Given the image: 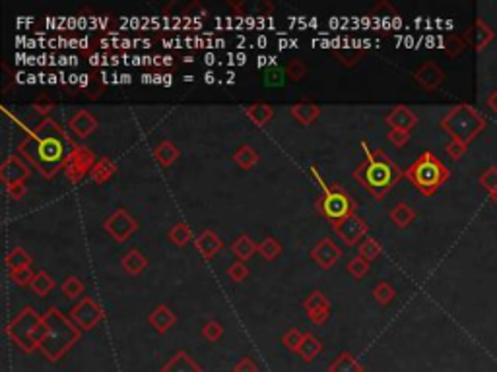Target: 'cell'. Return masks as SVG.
Wrapping results in <instances>:
<instances>
[{
  "mask_svg": "<svg viewBox=\"0 0 497 372\" xmlns=\"http://www.w3.org/2000/svg\"><path fill=\"white\" fill-rule=\"evenodd\" d=\"M72 146L74 140H70L67 130L55 118L45 116L18 144V153L45 179H53L60 169H64Z\"/></svg>",
  "mask_w": 497,
  "mask_h": 372,
  "instance_id": "cell-1",
  "label": "cell"
},
{
  "mask_svg": "<svg viewBox=\"0 0 497 372\" xmlns=\"http://www.w3.org/2000/svg\"><path fill=\"white\" fill-rule=\"evenodd\" d=\"M362 148L365 151V159L355 167L352 177L369 192L373 198L383 200L404 177V171L388 158L385 149L371 151L365 142H362Z\"/></svg>",
  "mask_w": 497,
  "mask_h": 372,
  "instance_id": "cell-2",
  "label": "cell"
},
{
  "mask_svg": "<svg viewBox=\"0 0 497 372\" xmlns=\"http://www.w3.org/2000/svg\"><path fill=\"white\" fill-rule=\"evenodd\" d=\"M43 320L47 324V330H45V336H43L41 341H39L37 351L49 363H59L60 359L67 355L68 351L80 341L82 331L78 330L68 316L62 315L59 308H55V306H51L43 315Z\"/></svg>",
  "mask_w": 497,
  "mask_h": 372,
  "instance_id": "cell-3",
  "label": "cell"
},
{
  "mask_svg": "<svg viewBox=\"0 0 497 372\" xmlns=\"http://www.w3.org/2000/svg\"><path fill=\"white\" fill-rule=\"evenodd\" d=\"M404 177L420 191V194L433 196L451 179V171L433 151H423L420 158L406 169Z\"/></svg>",
  "mask_w": 497,
  "mask_h": 372,
  "instance_id": "cell-4",
  "label": "cell"
},
{
  "mask_svg": "<svg viewBox=\"0 0 497 372\" xmlns=\"http://www.w3.org/2000/svg\"><path fill=\"white\" fill-rule=\"evenodd\" d=\"M439 124L441 130L451 136V140H458L468 146L484 132L488 120L468 103H458L447 111Z\"/></svg>",
  "mask_w": 497,
  "mask_h": 372,
  "instance_id": "cell-5",
  "label": "cell"
},
{
  "mask_svg": "<svg viewBox=\"0 0 497 372\" xmlns=\"http://www.w3.org/2000/svg\"><path fill=\"white\" fill-rule=\"evenodd\" d=\"M317 179L322 184L320 177ZM315 207L330 225H336L358 212V202L340 184H330V186L322 184V194L315 202Z\"/></svg>",
  "mask_w": 497,
  "mask_h": 372,
  "instance_id": "cell-6",
  "label": "cell"
},
{
  "mask_svg": "<svg viewBox=\"0 0 497 372\" xmlns=\"http://www.w3.org/2000/svg\"><path fill=\"white\" fill-rule=\"evenodd\" d=\"M41 318L43 315H37L34 306H26L16 318L10 320L8 326L4 328V333L24 353H34V351H37L34 343V333L39 322H41Z\"/></svg>",
  "mask_w": 497,
  "mask_h": 372,
  "instance_id": "cell-7",
  "label": "cell"
},
{
  "mask_svg": "<svg viewBox=\"0 0 497 372\" xmlns=\"http://www.w3.org/2000/svg\"><path fill=\"white\" fill-rule=\"evenodd\" d=\"M95 163H97V158H95L93 149L82 146V144H74L68 153L62 171L70 184H78V182L84 181L86 177H90Z\"/></svg>",
  "mask_w": 497,
  "mask_h": 372,
  "instance_id": "cell-8",
  "label": "cell"
},
{
  "mask_svg": "<svg viewBox=\"0 0 497 372\" xmlns=\"http://www.w3.org/2000/svg\"><path fill=\"white\" fill-rule=\"evenodd\" d=\"M68 318L74 322L78 330L84 333V331L93 330L97 324L102 322L105 318V312H103L102 305L95 303L92 297H82L80 303L68 312Z\"/></svg>",
  "mask_w": 497,
  "mask_h": 372,
  "instance_id": "cell-9",
  "label": "cell"
},
{
  "mask_svg": "<svg viewBox=\"0 0 497 372\" xmlns=\"http://www.w3.org/2000/svg\"><path fill=\"white\" fill-rule=\"evenodd\" d=\"M103 229L109 233V237L115 242H127L136 231H138V221L128 214L125 207H117L113 214L103 221Z\"/></svg>",
  "mask_w": 497,
  "mask_h": 372,
  "instance_id": "cell-10",
  "label": "cell"
},
{
  "mask_svg": "<svg viewBox=\"0 0 497 372\" xmlns=\"http://www.w3.org/2000/svg\"><path fill=\"white\" fill-rule=\"evenodd\" d=\"M32 169L34 167L29 165L20 153L8 156L2 161V165H0V181H2L4 186H12V184H18V182H26V179L32 177Z\"/></svg>",
  "mask_w": 497,
  "mask_h": 372,
  "instance_id": "cell-11",
  "label": "cell"
},
{
  "mask_svg": "<svg viewBox=\"0 0 497 372\" xmlns=\"http://www.w3.org/2000/svg\"><path fill=\"white\" fill-rule=\"evenodd\" d=\"M332 229H334V233L342 239L344 244H348V247H355L360 240L367 237V233H369V225H367V221L362 219L360 215L354 214L350 215L348 219H344V221L332 225Z\"/></svg>",
  "mask_w": 497,
  "mask_h": 372,
  "instance_id": "cell-12",
  "label": "cell"
},
{
  "mask_svg": "<svg viewBox=\"0 0 497 372\" xmlns=\"http://www.w3.org/2000/svg\"><path fill=\"white\" fill-rule=\"evenodd\" d=\"M414 82L418 83L423 91H428V93H435V91L443 85V82H445V70L439 67L437 62H433V60H425L421 67L416 68V72H414Z\"/></svg>",
  "mask_w": 497,
  "mask_h": 372,
  "instance_id": "cell-13",
  "label": "cell"
},
{
  "mask_svg": "<svg viewBox=\"0 0 497 372\" xmlns=\"http://www.w3.org/2000/svg\"><path fill=\"white\" fill-rule=\"evenodd\" d=\"M304 308L305 312H307V318H309L315 326H322V324L330 318L329 298L325 297L322 291L319 289L311 291V293L304 298Z\"/></svg>",
  "mask_w": 497,
  "mask_h": 372,
  "instance_id": "cell-14",
  "label": "cell"
},
{
  "mask_svg": "<svg viewBox=\"0 0 497 372\" xmlns=\"http://www.w3.org/2000/svg\"><path fill=\"white\" fill-rule=\"evenodd\" d=\"M311 258L320 270H330L342 258V248L330 237H325L311 248Z\"/></svg>",
  "mask_w": 497,
  "mask_h": 372,
  "instance_id": "cell-15",
  "label": "cell"
},
{
  "mask_svg": "<svg viewBox=\"0 0 497 372\" xmlns=\"http://www.w3.org/2000/svg\"><path fill=\"white\" fill-rule=\"evenodd\" d=\"M385 123L395 128V130H404V132H412L418 124V116L412 109L406 105H396L388 111V115L385 116Z\"/></svg>",
  "mask_w": 497,
  "mask_h": 372,
  "instance_id": "cell-16",
  "label": "cell"
},
{
  "mask_svg": "<svg viewBox=\"0 0 497 372\" xmlns=\"http://www.w3.org/2000/svg\"><path fill=\"white\" fill-rule=\"evenodd\" d=\"M194 248L204 260H212L224 248V240L219 239L214 229H203L194 237Z\"/></svg>",
  "mask_w": 497,
  "mask_h": 372,
  "instance_id": "cell-17",
  "label": "cell"
},
{
  "mask_svg": "<svg viewBox=\"0 0 497 372\" xmlns=\"http://www.w3.org/2000/svg\"><path fill=\"white\" fill-rule=\"evenodd\" d=\"M369 18L373 20V25L379 34H387L393 27V24L398 22V12L393 4L388 2H379L375 8L369 10Z\"/></svg>",
  "mask_w": 497,
  "mask_h": 372,
  "instance_id": "cell-18",
  "label": "cell"
},
{
  "mask_svg": "<svg viewBox=\"0 0 497 372\" xmlns=\"http://www.w3.org/2000/svg\"><path fill=\"white\" fill-rule=\"evenodd\" d=\"M67 126L68 130L74 134L76 138L84 140V138H88V136L97 128V118H95L92 113H88L86 109H80V111H76L74 115L70 116Z\"/></svg>",
  "mask_w": 497,
  "mask_h": 372,
  "instance_id": "cell-19",
  "label": "cell"
},
{
  "mask_svg": "<svg viewBox=\"0 0 497 372\" xmlns=\"http://www.w3.org/2000/svg\"><path fill=\"white\" fill-rule=\"evenodd\" d=\"M496 39V32L489 27L482 18H478L476 22H474V25L470 27V32L466 34V41L470 43L472 47H474V50H478V53H482L484 49H488L489 43Z\"/></svg>",
  "mask_w": 497,
  "mask_h": 372,
  "instance_id": "cell-20",
  "label": "cell"
},
{
  "mask_svg": "<svg viewBox=\"0 0 497 372\" xmlns=\"http://www.w3.org/2000/svg\"><path fill=\"white\" fill-rule=\"evenodd\" d=\"M148 322H150L154 330L163 336V333H168L177 324V316H175V312L168 305H158L148 315Z\"/></svg>",
  "mask_w": 497,
  "mask_h": 372,
  "instance_id": "cell-21",
  "label": "cell"
},
{
  "mask_svg": "<svg viewBox=\"0 0 497 372\" xmlns=\"http://www.w3.org/2000/svg\"><path fill=\"white\" fill-rule=\"evenodd\" d=\"M160 372H204L203 366L194 361L193 357L186 351H177L173 353L168 363L163 364Z\"/></svg>",
  "mask_w": 497,
  "mask_h": 372,
  "instance_id": "cell-22",
  "label": "cell"
},
{
  "mask_svg": "<svg viewBox=\"0 0 497 372\" xmlns=\"http://www.w3.org/2000/svg\"><path fill=\"white\" fill-rule=\"evenodd\" d=\"M290 115L295 123H299L301 126H309L320 116V107L313 101H299L290 107Z\"/></svg>",
  "mask_w": 497,
  "mask_h": 372,
  "instance_id": "cell-23",
  "label": "cell"
},
{
  "mask_svg": "<svg viewBox=\"0 0 497 372\" xmlns=\"http://www.w3.org/2000/svg\"><path fill=\"white\" fill-rule=\"evenodd\" d=\"M245 116L254 124V126H266V124L272 120L274 116V107L268 105V103H262V101H257V103H251L249 107H245Z\"/></svg>",
  "mask_w": 497,
  "mask_h": 372,
  "instance_id": "cell-24",
  "label": "cell"
},
{
  "mask_svg": "<svg viewBox=\"0 0 497 372\" xmlns=\"http://www.w3.org/2000/svg\"><path fill=\"white\" fill-rule=\"evenodd\" d=\"M115 173H117V163L111 158H100L97 159V163L93 165L90 179H92L93 184L102 186L105 182H109L111 179L115 177Z\"/></svg>",
  "mask_w": 497,
  "mask_h": 372,
  "instance_id": "cell-25",
  "label": "cell"
},
{
  "mask_svg": "<svg viewBox=\"0 0 497 372\" xmlns=\"http://www.w3.org/2000/svg\"><path fill=\"white\" fill-rule=\"evenodd\" d=\"M152 156L156 158V161L160 163L161 167H171L179 158H181V151L179 148L169 140H161L156 148H154Z\"/></svg>",
  "mask_w": 497,
  "mask_h": 372,
  "instance_id": "cell-26",
  "label": "cell"
},
{
  "mask_svg": "<svg viewBox=\"0 0 497 372\" xmlns=\"http://www.w3.org/2000/svg\"><path fill=\"white\" fill-rule=\"evenodd\" d=\"M121 264H123V268H125V272H127L128 275H140V273L148 268L150 262H148V258L144 256L138 248H130L127 254L123 256Z\"/></svg>",
  "mask_w": 497,
  "mask_h": 372,
  "instance_id": "cell-27",
  "label": "cell"
},
{
  "mask_svg": "<svg viewBox=\"0 0 497 372\" xmlns=\"http://www.w3.org/2000/svg\"><path fill=\"white\" fill-rule=\"evenodd\" d=\"M231 252H233L241 262H247V260H251L254 254H259V244H257L249 235H239V237L231 242Z\"/></svg>",
  "mask_w": 497,
  "mask_h": 372,
  "instance_id": "cell-28",
  "label": "cell"
},
{
  "mask_svg": "<svg viewBox=\"0 0 497 372\" xmlns=\"http://www.w3.org/2000/svg\"><path fill=\"white\" fill-rule=\"evenodd\" d=\"M320 351H322L320 339L317 338V336H313L311 331L304 333V339H301L299 349H297V355L301 357L305 363H311V361H315V359L319 357Z\"/></svg>",
  "mask_w": 497,
  "mask_h": 372,
  "instance_id": "cell-29",
  "label": "cell"
},
{
  "mask_svg": "<svg viewBox=\"0 0 497 372\" xmlns=\"http://www.w3.org/2000/svg\"><path fill=\"white\" fill-rule=\"evenodd\" d=\"M416 212H414L412 207L408 206L406 202H398L396 206H393V209L388 212V217H390V221L398 227V229H406V227H410V225L414 223V219H416Z\"/></svg>",
  "mask_w": 497,
  "mask_h": 372,
  "instance_id": "cell-30",
  "label": "cell"
},
{
  "mask_svg": "<svg viewBox=\"0 0 497 372\" xmlns=\"http://www.w3.org/2000/svg\"><path fill=\"white\" fill-rule=\"evenodd\" d=\"M332 55L344 68H354L365 55V47H334Z\"/></svg>",
  "mask_w": 497,
  "mask_h": 372,
  "instance_id": "cell-31",
  "label": "cell"
},
{
  "mask_svg": "<svg viewBox=\"0 0 497 372\" xmlns=\"http://www.w3.org/2000/svg\"><path fill=\"white\" fill-rule=\"evenodd\" d=\"M259 159H261L259 151H257L254 148H251L249 144L239 146V148L236 149V153H233V161H236V165L241 167L243 171H251V169L259 163Z\"/></svg>",
  "mask_w": 497,
  "mask_h": 372,
  "instance_id": "cell-32",
  "label": "cell"
},
{
  "mask_svg": "<svg viewBox=\"0 0 497 372\" xmlns=\"http://www.w3.org/2000/svg\"><path fill=\"white\" fill-rule=\"evenodd\" d=\"M329 372H363V366L358 363L352 353L342 351L340 355L329 364Z\"/></svg>",
  "mask_w": 497,
  "mask_h": 372,
  "instance_id": "cell-33",
  "label": "cell"
},
{
  "mask_svg": "<svg viewBox=\"0 0 497 372\" xmlns=\"http://www.w3.org/2000/svg\"><path fill=\"white\" fill-rule=\"evenodd\" d=\"M4 262H6V268H8L10 272L24 270V268H32V256H29L22 247L12 248L8 254H6V258H4Z\"/></svg>",
  "mask_w": 497,
  "mask_h": 372,
  "instance_id": "cell-34",
  "label": "cell"
},
{
  "mask_svg": "<svg viewBox=\"0 0 497 372\" xmlns=\"http://www.w3.org/2000/svg\"><path fill=\"white\" fill-rule=\"evenodd\" d=\"M168 239L171 240L175 247L183 248L186 247L189 242H194L193 229H191L186 223H183V221H179V223H175L171 229H169Z\"/></svg>",
  "mask_w": 497,
  "mask_h": 372,
  "instance_id": "cell-35",
  "label": "cell"
},
{
  "mask_svg": "<svg viewBox=\"0 0 497 372\" xmlns=\"http://www.w3.org/2000/svg\"><path fill=\"white\" fill-rule=\"evenodd\" d=\"M55 280L51 277V273L47 272H37L34 275V280H32V283H29V289L34 291V295H37V297H47L49 293H51L53 289H55Z\"/></svg>",
  "mask_w": 497,
  "mask_h": 372,
  "instance_id": "cell-36",
  "label": "cell"
},
{
  "mask_svg": "<svg viewBox=\"0 0 497 372\" xmlns=\"http://www.w3.org/2000/svg\"><path fill=\"white\" fill-rule=\"evenodd\" d=\"M381 252H383V247H381L379 240L373 239V237H365V239L358 244V254L365 258L367 262L377 260V258L381 256Z\"/></svg>",
  "mask_w": 497,
  "mask_h": 372,
  "instance_id": "cell-37",
  "label": "cell"
},
{
  "mask_svg": "<svg viewBox=\"0 0 497 372\" xmlns=\"http://www.w3.org/2000/svg\"><path fill=\"white\" fill-rule=\"evenodd\" d=\"M286 80V70L280 67H270L262 72V85L264 88H284Z\"/></svg>",
  "mask_w": 497,
  "mask_h": 372,
  "instance_id": "cell-38",
  "label": "cell"
},
{
  "mask_svg": "<svg viewBox=\"0 0 497 372\" xmlns=\"http://www.w3.org/2000/svg\"><path fill=\"white\" fill-rule=\"evenodd\" d=\"M60 291H62V295H64L68 301H76L78 297L84 295L86 285L82 280H78L76 275H68L67 280H64V283L60 285Z\"/></svg>",
  "mask_w": 497,
  "mask_h": 372,
  "instance_id": "cell-39",
  "label": "cell"
},
{
  "mask_svg": "<svg viewBox=\"0 0 497 372\" xmlns=\"http://www.w3.org/2000/svg\"><path fill=\"white\" fill-rule=\"evenodd\" d=\"M259 254L266 262H274L282 254V244L274 237H264V240L259 242Z\"/></svg>",
  "mask_w": 497,
  "mask_h": 372,
  "instance_id": "cell-40",
  "label": "cell"
},
{
  "mask_svg": "<svg viewBox=\"0 0 497 372\" xmlns=\"http://www.w3.org/2000/svg\"><path fill=\"white\" fill-rule=\"evenodd\" d=\"M284 70H286V78L292 80V82H301L307 76V72H309L301 58H290Z\"/></svg>",
  "mask_w": 497,
  "mask_h": 372,
  "instance_id": "cell-41",
  "label": "cell"
},
{
  "mask_svg": "<svg viewBox=\"0 0 497 372\" xmlns=\"http://www.w3.org/2000/svg\"><path fill=\"white\" fill-rule=\"evenodd\" d=\"M373 297H375V301H377L379 305L388 306L395 301L396 291L388 282H379L375 285V289H373Z\"/></svg>",
  "mask_w": 497,
  "mask_h": 372,
  "instance_id": "cell-42",
  "label": "cell"
},
{
  "mask_svg": "<svg viewBox=\"0 0 497 372\" xmlns=\"http://www.w3.org/2000/svg\"><path fill=\"white\" fill-rule=\"evenodd\" d=\"M348 273L354 277V280H363L367 273H369V262L365 260V258H362L360 254L358 256H354L350 262H348Z\"/></svg>",
  "mask_w": 497,
  "mask_h": 372,
  "instance_id": "cell-43",
  "label": "cell"
},
{
  "mask_svg": "<svg viewBox=\"0 0 497 372\" xmlns=\"http://www.w3.org/2000/svg\"><path fill=\"white\" fill-rule=\"evenodd\" d=\"M466 37H461V35H449L445 39V53L449 57H458L464 49H466Z\"/></svg>",
  "mask_w": 497,
  "mask_h": 372,
  "instance_id": "cell-44",
  "label": "cell"
},
{
  "mask_svg": "<svg viewBox=\"0 0 497 372\" xmlns=\"http://www.w3.org/2000/svg\"><path fill=\"white\" fill-rule=\"evenodd\" d=\"M203 338L206 339L208 343H216V341L224 338V326H222L218 320H208V322L203 326Z\"/></svg>",
  "mask_w": 497,
  "mask_h": 372,
  "instance_id": "cell-45",
  "label": "cell"
},
{
  "mask_svg": "<svg viewBox=\"0 0 497 372\" xmlns=\"http://www.w3.org/2000/svg\"><path fill=\"white\" fill-rule=\"evenodd\" d=\"M478 182H480V186L488 194L497 191V165H489L488 169H484V173L480 174Z\"/></svg>",
  "mask_w": 497,
  "mask_h": 372,
  "instance_id": "cell-46",
  "label": "cell"
},
{
  "mask_svg": "<svg viewBox=\"0 0 497 372\" xmlns=\"http://www.w3.org/2000/svg\"><path fill=\"white\" fill-rule=\"evenodd\" d=\"M301 339H304V331H299L297 328H290V330L282 336V345H284L286 349H290V351L297 353Z\"/></svg>",
  "mask_w": 497,
  "mask_h": 372,
  "instance_id": "cell-47",
  "label": "cell"
},
{
  "mask_svg": "<svg viewBox=\"0 0 497 372\" xmlns=\"http://www.w3.org/2000/svg\"><path fill=\"white\" fill-rule=\"evenodd\" d=\"M228 277L233 283L245 282V280L249 277V268L245 266V262H241V260H237V262H233V264H231L228 268Z\"/></svg>",
  "mask_w": 497,
  "mask_h": 372,
  "instance_id": "cell-48",
  "label": "cell"
},
{
  "mask_svg": "<svg viewBox=\"0 0 497 372\" xmlns=\"http://www.w3.org/2000/svg\"><path fill=\"white\" fill-rule=\"evenodd\" d=\"M466 151H468V146L458 140H451L445 146V153L449 156V159H453V161L463 159L464 156H466Z\"/></svg>",
  "mask_w": 497,
  "mask_h": 372,
  "instance_id": "cell-49",
  "label": "cell"
},
{
  "mask_svg": "<svg viewBox=\"0 0 497 372\" xmlns=\"http://www.w3.org/2000/svg\"><path fill=\"white\" fill-rule=\"evenodd\" d=\"M35 273L32 272V268H24V270H16V272H10V280L12 283H16L18 287H29V283L34 280Z\"/></svg>",
  "mask_w": 497,
  "mask_h": 372,
  "instance_id": "cell-50",
  "label": "cell"
},
{
  "mask_svg": "<svg viewBox=\"0 0 497 372\" xmlns=\"http://www.w3.org/2000/svg\"><path fill=\"white\" fill-rule=\"evenodd\" d=\"M387 138L390 140V144L395 146V148H404L406 144H408V140H410V132H404V130H395V128H390L387 134Z\"/></svg>",
  "mask_w": 497,
  "mask_h": 372,
  "instance_id": "cell-51",
  "label": "cell"
},
{
  "mask_svg": "<svg viewBox=\"0 0 497 372\" xmlns=\"http://www.w3.org/2000/svg\"><path fill=\"white\" fill-rule=\"evenodd\" d=\"M231 372H259V366H257V363L251 357H241Z\"/></svg>",
  "mask_w": 497,
  "mask_h": 372,
  "instance_id": "cell-52",
  "label": "cell"
},
{
  "mask_svg": "<svg viewBox=\"0 0 497 372\" xmlns=\"http://www.w3.org/2000/svg\"><path fill=\"white\" fill-rule=\"evenodd\" d=\"M6 194H8L10 200H22L26 198L27 194V186L26 182H18V184H12V186H6Z\"/></svg>",
  "mask_w": 497,
  "mask_h": 372,
  "instance_id": "cell-53",
  "label": "cell"
},
{
  "mask_svg": "<svg viewBox=\"0 0 497 372\" xmlns=\"http://www.w3.org/2000/svg\"><path fill=\"white\" fill-rule=\"evenodd\" d=\"M257 12H259V16H270L274 12V4L272 2H259L257 4Z\"/></svg>",
  "mask_w": 497,
  "mask_h": 372,
  "instance_id": "cell-54",
  "label": "cell"
},
{
  "mask_svg": "<svg viewBox=\"0 0 497 372\" xmlns=\"http://www.w3.org/2000/svg\"><path fill=\"white\" fill-rule=\"evenodd\" d=\"M486 105H488L489 111H491V113H493V115L497 116V88L488 95V99H486Z\"/></svg>",
  "mask_w": 497,
  "mask_h": 372,
  "instance_id": "cell-55",
  "label": "cell"
},
{
  "mask_svg": "<svg viewBox=\"0 0 497 372\" xmlns=\"http://www.w3.org/2000/svg\"><path fill=\"white\" fill-rule=\"evenodd\" d=\"M229 8L233 10V12H237L239 16H245V14H247V10H249V6H247V4H243V2H229Z\"/></svg>",
  "mask_w": 497,
  "mask_h": 372,
  "instance_id": "cell-56",
  "label": "cell"
},
{
  "mask_svg": "<svg viewBox=\"0 0 497 372\" xmlns=\"http://www.w3.org/2000/svg\"><path fill=\"white\" fill-rule=\"evenodd\" d=\"M489 200H491V202H493V204L497 206V191H493L491 194H489Z\"/></svg>",
  "mask_w": 497,
  "mask_h": 372,
  "instance_id": "cell-57",
  "label": "cell"
}]
</instances>
